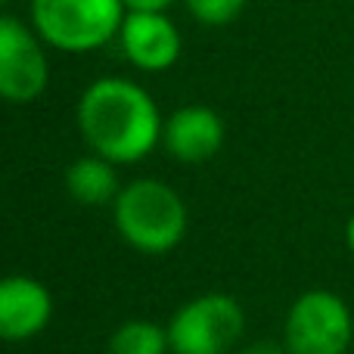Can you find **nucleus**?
Wrapping results in <instances>:
<instances>
[{"label": "nucleus", "instance_id": "f257e3e1", "mask_svg": "<svg viewBox=\"0 0 354 354\" xmlns=\"http://www.w3.org/2000/svg\"><path fill=\"white\" fill-rule=\"evenodd\" d=\"M78 128L91 153L134 165L162 143L159 106L131 78H97L78 100Z\"/></svg>", "mask_w": 354, "mask_h": 354}, {"label": "nucleus", "instance_id": "f03ea898", "mask_svg": "<svg viewBox=\"0 0 354 354\" xmlns=\"http://www.w3.org/2000/svg\"><path fill=\"white\" fill-rule=\"evenodd\" d=\"M112 221L118 236L137 252L165 255L187 236V202L159 177H140L122 187L112 202Z\"/></svg>", "mask_w": 354, "mask_h": 354}, {"label": "nucleus", "instance_id": "7ed1b4c3", "mask_svg": "<svg viewBox=\"0 0 354 354\" xmlns=\"http://www.w3.org/2000/svg\"><path fill=\"white\" fill-rule=\"evenodd\" d=\"M128 16L124 0H31V25L62 53H91L115 41Z\"/></svg>", "mask_w": 354, "mask_h": 354}, {"label": "nucleus", "instance_id": "20e7f679", "mask_svg": "<svg viewBox=\"0 0 354 354\" xmlns=\"http://www.w3.org/2000/svg\"><path fill=\"white\" fill-rule=\"evenodd\" d=\"M354 342V317L342 295L330 289H308L289 305L283 320L286 354H348Z\"/></svg>", "mask_w": 354, "mask_h": 354}, {"label": "nucleus", "instance_id": "39448f33", "mask_svg": "<svg viewBox=\"0 0 354 354\" xmlns=\"http://www.w3.org/2000/svg\"><path fill=\"white\" fill-rule=\"evenodd\" d=\"M245 314L233 295L205 292L183 301L168 320L171 354H227L243 339Z\"/></svg>", "mask_w": 354, "mask_h": 354}, {"label": "nucleus", "instance_id": "423d86ee", "mask_svg": "<svg viewBox=\"0 0 354 354\" xmlns=\"http://www.w3.org/2000/svg\"><path fill=\"white\" fill-rule=\"evenodd\" d=\"M50 84V59L35 25L0 12V100L35 103Z\"/></svg>", "mask_w": 354, "mask_h": 354}, {"label": "nucleus", "instance_id": "0eeeda50", "mask_svg": "<svg viewBox=\"0 0 354 354\" xmlns=\"http://www.w3.org/2000/svg\"><path fill=\"white\" fill-rule=\"evenodd\" d=\"M118 47L124 59L140 72H165L180 59V31L165 12L128 10L118 31Z\"/></svg>", "mask_w": 354, "mask_h": 354}, {"label": "nucleus", "instance_id": "6e6552de", "mask_svg": "<svg viewBox=\"0 0 354 354\" xmlns=\"http://www.w3.org/2000/svg\"><path fill=\"white\" fill-rule=\"evenodd\" d=\"M53 317V295L28 274L0 277V342H28Z\"/></svg>", "mask_w": 354, "mask_h": 354}, {"label": "nucleus", "instance_id": "1a4fd4ad", "mask_svg": "<svg viewBox=\"0 0 354 354\" xmlns=\"http://www.w3.org/2000/svg\"><path fill=\"white\" fill-rule=\"evenodd\" d=\"M224 118L212 106H180L162 128V147L183 165H202L224 147Z\"/></svg>", "mask_w": 354, "mask_h": 354}, {"label": "nucleus", "instance_id": "9d476101", "mask_svg": "<svg viewBox=\"0 0 354 354\" xmlns=\"http://www.w3.org/2000/svg\"><path fill=\"white\" fill-rule=\"evenodd\" d=\"M115 162L103 159V156L91 153L75 159L66 168V189L78 205H112L115 196L122 193V180H118Z\"/></svg>", "mask_w": 354, "mask_h": 354}, {"label": "nucleus", "instance_id": "9b49d317", "mask_svg": "<svg viewBox=\"0 0 354 354\" xmlns=\"http://www.w3.org/2000/svg\"><path fill=\"white\" fill-rule=\"evenodd\" d=\"M168 326L156 320H128L109 336V354H168Z\"/></svg>", "mask_w": 354, "mask_h": 354}, {"label": "nucleus", "instance_id": "f8f14e48", "mask_svg": "<svg viewBox=\"0 0 354 354\" xmlns=\"http://www.w3.org/2000/svg\"><path fill=\"white\" fill-rule=\"evenodd\" d=\"M183 3L196 22L208 25V28H221V25H230L245 10L249 0H183Z\"/></svg>", "mask_w": 354, "mask_h": 354}, {"label": "nucleus", "instance_id": "ddd939ff", "mask_svg": "<svg viewBox=\"0 0 354 354\" xmlns=\"http://www.w3.org/2000/svg\"><path fill=\"white\" fill-rule=\"evenodd\" d=\"M177 0H124L128 10H143V12H165Z\"/></svg>", "mask_w": 354, "mask_h": 354}, {"label": "nucleus", "instance_id": "4468645a", "mask_svg": "<svg viewBox=\"0 0 354 354\" xmlns=\"http://www.w3.org/2000/svg\"><path fill=\"white\" fill-rule=\"evenodd\" d=\"M243 354H286V348H283V345H270V342H255Z\"/></svg>", "mask_w": 354, "mask_h": 354}, {"label": "nucleus", "instance_id": "2eb2a0df", "mask_svg": "<svg viewBox=\"0 0 354 354\" xmlns=\"http://www.w3.org/2000/svg\"><path fill=\"white\" fill-rule=\"evenodd\" d=\"M345 245H348V252L354 255V214L348 218V224H345Z\"/></svg>", "mask_w": 354, "mask_h": 354}, {"label": "nucleus", "instance_id": "dca6fc26", "mask_svg": "<svg viewBox=\"0 0 354 354\" xmlns=\"http://www.w3.org/2000/svg\"><path fill=\"white\" fill-rule=\"evenodd\" d=\"M3 3H6V0H0V6H3Z\"/></svg>", "mask_w": 354, "mask_h": 354}]
</instances>
